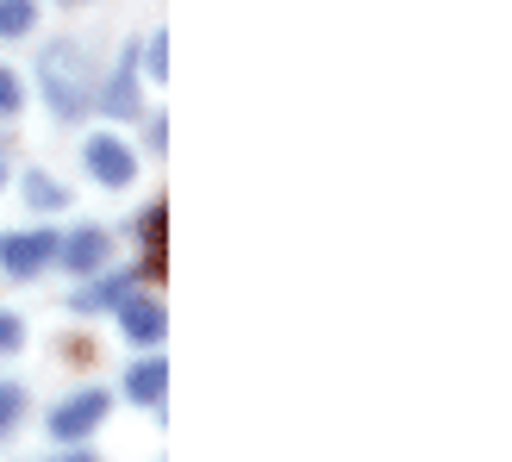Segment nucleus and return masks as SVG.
<instances>
[{
	"instance_id": "2",
	"label": "nucleus",
	"mask_w": 512,
	"mask_h": 462,
	"mask_svg": "<svg viewBox=\"0 0 512 462\" xmlns=\"http://www.w3.org/2000/svg\"><path fill=\"white\" fill-rule=\"evenodd\" d=\"M113 413V394L107 388H82L69 394L63 406H50V444H82L88 431H100V419Z\"/></svg>"
},
{
	"instance_id": "8",
	"label": "nucleus",
	"mask_w": 512,
	"mask_h": 462,
	"mask_svg": "<svg viewBox=\"0 0 512 462\" xmlns=\"http://www.w3.org/2000/svg\"><path fill=\"white\" fill-rule=\"evenodd\" d=\"M132 57H138V50H132ZM132 57L119 63L113 82H94V107H100V113H113V119L144 113V107H138V63H132Z\"/></svg>"
},
{
	"instance_id": "11",
	"label": "nucleus",
	"mask_w": 512,
	"mask_h": 462,
	"mask_svg": "<svg viewBox=\"0 0 512 462\" xmlns=\"http://www.w3.org/2000/svg\"><path fill=\"white\" fill-rule=\"evenodd\" d=\"M25 207H32V213H57V207H69V188L57 182V175L32 169V175H25Z\"/></svg>"
},
{
	"instance_id": "17",
	"label": "nucleus",
	"mask_w": 512,
	"mask_h": 462,
	"mask_svg": "<svg viewBox=\"0 0 512 462\" xmlns=\"http://www.w3.org/2000/svg\"><path fill=\"white\" fill-rule=\"evenodd\" d=\"M0 188H7V163H0Z\"/></svg>"
},
{
	"instance_id": "7",
	"label": "nucleus",
	"mask_w": 512,
	"mask_h": 462,
	"mask_svg": "<svg viewBox=\"0 0 512 462\" xmlns=\"http://www.w3.org/2000/svg\"><path fill=\"white\" fill-rule=\"evenodd\" d=\"M132 288H138V275H125V269H94V281H88V288L69 300V313L100 319V313H113V306H119L125 294H132Z\"/></svg>"
},
{
	"instance_id": "9",
	"label": "nucleus",
	"mask_w": 512,
	"mask_h": 462,
	"mask_svg": "<svg viewBox=\"0 0 512 462\" xmlns=\"http://www.w3.org/2000/svg\"><path fill=\"white\" fill-rule=\"evenodd\" d=\"M125 394L138 406H163L169 400V356H138L132 375H125Z\"/></svg>"
},
{
	"instance_id": "10",
	"label": "nucleus",
	"mask_w": 512,
	"mask_h": 462,
	"mask_svg": "<svg viewBox=\"0 0 512 462\" xmlns=\"http://www.w3.org/2000/svg\"><path fill=\"white\" fill-rule=\"evenodd\" d=\"M144 269H150V275L169 269V207H163V200L144 213Z\"/></svg>"
},
{
	"instance_id": "4",
	"label": "nucleus",
	"mask_w": 512,
	"mask_h": 462,
	"mask_svg": "<svg viewBox=\"0 0 512 462\" xmlns=\"http://www.w3.org/2000/svg\"><path fill=\"white\" fill-rule=\"evenodd\" d=\"M50 263H57V231H13V238H0V269L13 281H32Z\"/></svg>"
},
{
	"instance_id": "6",
	"label": "nucleus",
	"mask_w": 512,
	"mask_h": 462,
	"mask_svg": "<svg viewBox=\"0 0 512 462\" xmlns=\"http://www.w3.org/2000/svg\"><path fill=\"white\" fill-rule=\"evenodd\" d=\"M113 313H119V325H125V338H132L138 350H157V344H163V331H169V313H163L157 300H144L138 288L125 294V300L113 306Z\"/></svg>"
},
{
	"instance_id": "14",
	"label": "nucleus",
	"mask_w": 512,
	"mask_h": 462,
	"mask_svg": "<svg viewBox=\"0 0 512 462\" xmlns=\"http://www.w3.org/2000/svg\"><path fill=\"white\" fill-rule=\"evenodd\" d=\"M19 107H25V82H19L7 63H0V119H13Z\"/></svg>"
},
{
	"instance_id": "5",
	"label": "nucleus",
	"mask_w": 512,
	"mask_h": 462,
	"mask_svg": "<svg viewBox=\"0 0 512 462\" xmlns=\"http://www.w3.org/2000/svg\"><path fill=\"white\" fill-rule=\"evenodd\" d=\"M57 263L69 275H94V269L113 263V238L100 225H82V231H69V238H57Z\"/></svg>"
},
{
	"instance_id": "13",
	"label": "nucleus",
	"mask_w": 512,
	"mask_h": 462,
	"mask_svg": "<svg viewBox=\"0 0 512 462\" xmlns=\"http://www.w3.org/2000/svg\"><path fill=\"white\" fill-rule=\"evenodd\" d=\"M19 419H25V388L19 381H0V438H7Z\"/></svg>"
},
{
	"instance_id": "18",
	"label": "nucleus",
	"mask_w": 512,
	"mask_h": 462,
	"mask_svg": "<svg viewBox=\"0 0 512 462\" xmlns=\"http://www.w3.org/2000/svg\"><path fill=\"white\" fill-rule=\"evenodd\" d=\"M63 7H75V0H63Z\"/></svg>"
},
{
	"instance_id": "15",
	"label": "nucleus",
	"mask_w": 512,
	"mask_h": 462,
	"mask_svg": "<svg viewBox=\"0 0 512 462\" xmlns=\"http://www.w3.org/2000/svg\"><path fill=\"white\" fill-rule=\"evenodd\" d=\"M25 344V319L19 313H0V356H13Z\"/></svg>"
},
{
	"instance_id": "12",
	"label": "nucleus",
	"mask_w": 512,
	"mask_h": 462,
	"mask_svg": "<svg viewBox=\"0 0 512 462\" xmlns=\"http://www.w3.org/2000/svg\"><path fill=\"white\" fill-rule=\"evenodd\" d=\"M38 25V0H0V38H25Z\"/></svg>"
},
{
	"instance_id": "3",
	"label": "nucleus",
	"mask_w": 512,
	"mask_h": 462,
	"mask_svg": "<svg viewBox=\"0 0 512 462\" xmlns=\"http://www.w3.org/2000/svg\"><path fill=\"white\" fill-rule=\"evenodd\" d=\"M82 163H88V175H94L100 188H132V182H138V157H132V144L113 138V132H94V138L82 144Z\"/></svg>"
},
{
	"instance_id": "1",
	"label": "nucleus",
	"mask_w": 512,
	"mask_h": 462,
	"mask_svg": "<svg viewBox=\"0 0 512 462\" xmlns=\"http://www.w3.org/2000/svg\"><path fill=\"white\" fill-rule=\"evenodd\" d=\"M38 82H44V100H50V113L57 119H82L94 107V57L75 38H50L38 50Z\"/></svg>"
},
{
	"instance_id": "16",
	"label": "nucleus",
	"mask_w": 512,
	"mask_h": 462,
	"mask_svg": "<svg viewBox=\"0 0 512 462\" xmlns=\"http://www.w3.org/2000/svg\"><path fill=\"white\" fill-rule=\"evenodd\" d=\"M150 75H157V82L169 75V32H157V38H150Z\"/></svg>"
}]
</instances>
